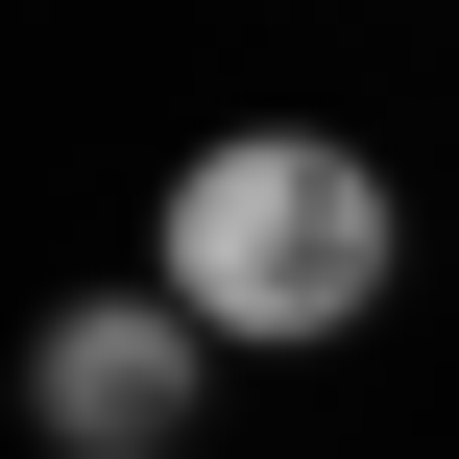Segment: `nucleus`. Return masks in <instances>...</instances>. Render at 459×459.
<instances>
[{"instance_id":"f257e3e1","label":"nucleus","mask_w":459,"mask_h":459,"mask_svg":"<svg viewBox=\"0 0 459 459\" xmlns=\"http://www.w3.org/2000/svg\"><path fill=\"white\" fill-rule=\"evenodd\" d=\"M387 266H411V218H387V169L339 121H218L169 169V242H145V290L194 339H363Z\"/></svg>"},{"instance_id":"f03ea898","label":"nucleus","mask_w":459,"mask_h":459,"mask_svg":"<svg viewBox=\"0 0 459 459\" xmlns=\"http://www.w3.org/2000/svg\"><path fill=\"white\" fill-rule=\"evenodd\" d=\"M194 315L169 290H73L48 339H24V411H48V459H194Z\"/></svg>"}]
</instances>
